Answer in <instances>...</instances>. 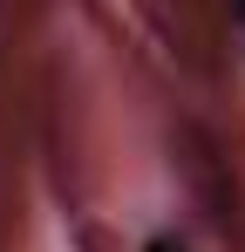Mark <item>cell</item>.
Segmentation results:
<instances>
[{"label": "cell", "instance_id": "2", "mask_svg": "<svg viewBox=\"0 0 245 252\" xmlns=\"http://www.w3.org/2000/svg\"><path fill=\"white\" fill-rule=\"evenodd\" d=\"M232 21H245V0H232Z\"/></svg>", "mask_w": 245, "mask_h": 252}, {"label": "cell", "instance_id": "1", "mask_svg": "<svg viewBox=\"0 0 245 252\" xmlns=\"http://www.w3.org/2000/svg\"><path fill=\"white\" fill-rule=\"evenodd\" d=\"M150 252H184V239H170V232H157V239H150Z\"/></svg>", "mask_w": 245, "mask_h": 252}]
</instances>
